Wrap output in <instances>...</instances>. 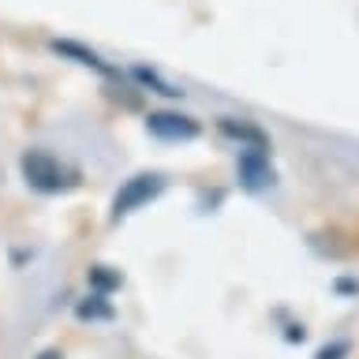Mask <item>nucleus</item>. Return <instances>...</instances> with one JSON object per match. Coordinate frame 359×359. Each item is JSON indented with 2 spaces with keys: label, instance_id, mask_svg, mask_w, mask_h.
Listing matches in <instances>:
<instances>
[{
  "label": "nucleus",
  "instance_id": "nucleus-1",
  "mask_svg": "<svg viewBox=\"0 0 359 359\" xmlns=\"http://www.w3.org/2000/svg\"><path fill=\"white\" fill-rule=\"evenodd\" d=\"M22 176H27V184L34 191H45V195H53V191H64L72 180H67V168L56 161L53 154L45 150H30L22 154Z\"/></svg>",
  "mask_w": 359,
  "mask_h": 359
},
{
  "label": "nucleus",
  "instance_id": "nucleus-2",
  "mask_svg": "<svg viewBox=\"0 0 359 359\" xmlns=\"http://www.w3.org/2000/svg\"><path fill=\"white\" fill-rule=\"evenodd\" d=\"M161 187H165V180L157 176V172L131 176L128 184L116 191V198H112V221H120V217H128V213H135L139 206H146L150 198L161 195Z\"/></svg>",
  "mask_w": 359,
  "mask_h": 359
},
{
  "label": "nucleus",
  "instance_id": "nucleus-3",
  "mask_svg": "<svg viewBox=\"0 0 359 359\" xmlns=\"http://www.w3.org/2000/svg\"><path fill=\"white\" fill-rule=\"evenodd\" d=\"M146 131L165 142H187L198 135V123L191 116H180V112H150L146 116Z\"/></svg>",
  "mask_w": 359,
  "mask_h": 359
},
{
  "label": "nucleus",
  "instance_id": "nucleus-4",
  "mask_svg": "<svg viewBox=\"0 0 359 359\" xmlns=\"http://www.w3.org/2000/svg\"><path fill=\"white\" fill-rule=\"evenodd\" d=\"M236 168H240L243 187H251V191L266 187V184H273V168H269V161H266V154H262V150H247V154H240Z\"/></svg>",
  "mask_w": 359,
  "mask_h": 359
},
{
  "label": "nucleus",
  "instance_id": "nucleus-5",
  "mask_svg": "<svg viewBox=\"0 0 359 359\" xmlns=\"http://www.w3.org/2000/svg\"><path fill=\"white\" fill-rule=\"evenodd\" d=\"M221 131L229 135V139H236V142H251L255 150H266V135L258 131V128H251V123H236V120H221Z\"/></svg>",
  "mask_w": 359,
  "mask_h": 359
},
{
  "label": "nucleus",
  "instance_id": "nucleus-6",
  "mask_svg": "<svg viewBox=\"0 0 359 359\" xmlns=\"http://www.w3.org/2000/svg\"><path fill=\"white\" fill-rule=\"evenodd\" d=\"M90 285L101 288V292H109V288H116V285H120V277H116V273H109V266H94V269H90Z\"/></svg>",
  "mask_w": 359,
  "mask_h": 359
},
{
  "label": "nucleus",
  "instance_id": "nucleus-7",
  "mask_svg": "<svg viewBox=\"0 0 359 359\" xmlns=\"http://www.w3.org/2000/svg\"><path fill=\"white\" fill-rule=\"evenodd\" d=\"M101 296H90V303H79V318H109V307L105 303H97Z\"/></svg>",
  "mask_w": 359,
  "mask_h": 359
},
{
  "label": "nucleus",
  "instance_id": "nucleus-8",
  "mask_svg": "<svg viewBox=\"0 0 359 359\" xmlns=\"http://www.w3.org/2000/svg\"><path fill=\"white\" fill-rule=\"evenodd\" d=\"M344 352V344H337V348H325V352L318 355V359H337V355H341Z\"/></svg>",
  "mask_w": 359,
  "mask_h": 359
},
{
  "label": "nucleus",
  "instance_id": "nucleus-9",
  "mask_svg": "<svg viewBox=\"0 0 359 359\" xmlns=\"http://www.w3.org/2000/svg\"><path fill=\"white\" fill-rule=\"evenodd\" d=\"M38 359H64V352H60V348H45Z\"/></svg>",
  "mask_w": 359,
  "mask_h": 359
}]
</instances>
